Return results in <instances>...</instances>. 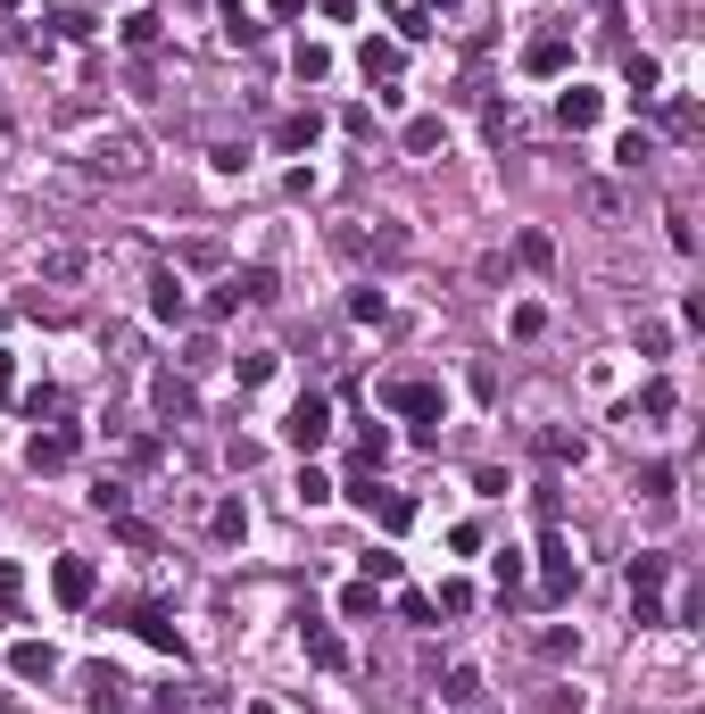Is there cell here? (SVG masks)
<instances>
[{"instance_id":"cell-18","label":"cell","mask_w":705,"mask_h":714,"mask_svg":"<svg viewBox=\"0 0 705 714\" xmlns=\"http://www.w3.org/2000/svg\"><path fill=\"white\" fill-rule=\"evenodd\" d=\"M664 573H672V565L656 557V548H639V557H631V599H656V590H664Z\"/></svg>"},{"instance_id":"cell-39","label":"cell","mask_w":705,"mask_h":714,"mask_svg":"<svg viewBox=\"0 0 705 714\" xmlns=\"http://www.w3.org/2000/svg\"><path fill=\"white\" fill-rule=\"evenodd\" d=\"M490 573H499V590H515V582H523V557H515V548H499V557H490Z\"/></svg>"},{"instance_id":"cell-43","label":"cell","mask_w":705,"mask_h":714,"mask_svg":"<svg viewBox=\"0 0 705 714\" xmlns=\"http://www.w3.org/2000/svg\"><path fill=\"white\" fill-rule=\"evenodd\" d=\"M299 9H307V0H275V18H299Z\"/></svg>"},{"instance_id":"cell-9","label":"cell","mask_w":705,"mask_h":714,"mask_svg":"<svg viewBox=\"0 0 705 714\" xmlns=\"http://www.w3.org/2000/svg\"><path fill=\"white\" fill-rule=\"evenodd\" d=\"M133 632L149 639V648H167V657H183V632H175L167 606H133Z\"/></svg>"},{"instance_id":"cell-7","label":"cell","mask_w":705,"mask_h":714,"mask_svg":"<svg viewBox=\"0 0 705 714\" xmlns=\"http://www.w3.org/2000/svg\"><path fill=\"white\" fill-rule=\"evenodd\" d=\"M92 175H142V142H133V133L92 142Z\"/></svg>"},{"instance_id":"cell-33","label":"cell","mask_w":705,"mask_h":714,"mask_svg":"<svg viewBox=\"0 0 705 714\" xmlns=\"http://www.w3.org/2000/svg\"><path fill=\"white\" fill-rule=\"evenodd\" d=\"M224 34H233V42H258V18H249L242 0H224Z\"/></svg>"},{"instance_id":"cell-3","label":"cell","mask_w":705,"mask_h":714,"mask_svg":"<svg viewBox=\"0 0 705 714\" xmlns=\"http://www.w3.org/2000/svg\"><path fill=\"white\" fill-rule=\"evenodd\" d=\"M75 449H83V440H75L67 424H51V433L25 440V466H34V473H67V466H75Z\"/></svg>"},{"instance_id":"cell-1","label":"cell","mask_w":705,"mask_h":714,"mask_svg":"<svg viewBox=\"0 0 705 714\" xmlns=\"http://www.w3.org/2000/svg\"><path fill=\"white\" fill-rule=\"evenodd\" d=\"M282 440H291L299 457H316L324 440H333V399H316V391H307L291 415H282Z\"/></svg>"},{"instance_id":"cell-37","label":"cell","mask_w":705,"mask_h":714,"mask_svg":"<svg viewBox=\"0 0 705 714\" xmlns=\"http://www.w3.org/2000/svg\"><path fill=\"white\" fill-rule=\"evenodd\" d=\"M523 266H557V242L548 233H523Z\"/></svg>"},{"instance_id":"cell-29","label":"cell","mask_w":705,"mask_h":714,"mask_svg":"<svg viewBox=\"0 0 705 714\" xmlns=\"http://www.w3.org/2000/svg\"><path fill=\"white\" fill-rule=\"evenodd\" d=\"M573 648H581V632H564V623H557V632H539V657H548V665H564Z\"/></svg>"},{"instance_id":"cell-31","label":"cell","mask_w":705,"mask_h":714,"mask_svg":"<svg viewBox=\"0 0 705 714\" xmlns=\"http://www.w3.org/2000/svg\"><path fill=\"white\" fill-rule=\"evenodd\" d=\"M125 51H158V18H149V9H142V18H125Z\"/></svg>"},{"instance_id":"cell-13","label":"cell","mask_w":705,"mask_h":714,"mask_svg":"<svg viewBox=\"0 0 705 714\" xmlns=\"http://www.w3.org/2000/svg\"><path fill=\"white\" fill-rule=\"evenodd\" d=\"M623 83H631V100H639V109H656V100H664V67H656L648 51H639L631 67H623Z\"/></svg>"},{"instance_id":"cell-30","label":"cell","mask_w":705,"mask_h":714,"mask_svg":"<svg viewBox=\"0 0 705 714\" xmlns=\"http://www.w3.org/2000/svg\"><path fill=\"white\" fill-rule=\"evenodd\" d=\"M242 532H249V507H242V499H224V507H216V540H242Z\"/></svg>"},{"instance_id":"cell-14","label":"cell","mask_w":705,"mask_h":714,"mask_svg":"<svg viewBox=\"0 0 705 714\" xmlns=\"http://www.w3.org/2000/svg\"><path fill=\"white\" fill-rule=\"evenodd\" d=\"M357 67H366V76H399V67H407V42H390V34H373L366 51H357Z\"/></svg>"},{"instance_id":"cell-17","label":"cell","mask_w":705,"mask_h":714,"mask_svg":"<svg viewBox=\"0 0 705 714\" xmlns=\"http://www.w3.org/2000/svg\"><path fill=\"white\" fill-rule=\"evenodd\" d=\"M307 665H316V673H340V665H349V648H340L324 623H307Z\"/></svg>"},{"instance_id":"cell-19","label":"cell","mask_w":705,"mask_h":714,"mask_svg":"<svg viewBox=\"0 0 705 714\" xmlns=\"http://www.w3.org/2000/svg\"><path fill=\"white\" fill-rule=\"evenodd\" d=\"M9 665H18L25 681H51V673H58V657L42 648V639H18V648H9Z\"/></svg>"},{"instance_id":"cell-20","label":"cell","mask_w":705,"mask_h":714,"mask_svg":"<svg viewBox=\"0 0 705 714\" xmlns=\"http://www.w3.org/2000/svg\"><path fill=\"white\" fill-rule=\"evenodd\" d=\"M672 408H681V391H672V382H648V391L631 399V415H648V424H664Z\"/></svg>"},{"instance_id":"cell-16","label":"cell","mask_w":705,"mask_h":714,"mask_svg":"<svg viewBox=\"0 0 705 714\" xmlns=\"http://www.w3.org/2000/svg\"><path fill=\"white\" fill-rule=\"evenodd\" d=\"M316 133H324L316 109H307V116H282V125H275V150H316Z\"/></svg>"},{"instance_id":"cell-28","label":"cell","mask_w":705,"mask_h":714,"mask_svg":"<svg viewBox=\"0 0 705 714\" xmlns=\"http://www.w3.org/2000/svg\"><path fill=\"white\" fill-rule=\"evenodd\" d=\"M233 366H242V391H258V382L275 375V349H249V357H233Z\"/></svg>"},{"instance_id":"cell-38","label":"cell","mask_w":705,"mask_h":714,"mask_svg":"<svg viewBox=\"0 0 705 714\" xmlns=\"http://www.w3.org/2000/svg\"><path fill=\"white\" fill-rule=\"evenodd\" d=\"M125 499H133L125 482H100V490H92V507H100V515H125Z\"/></svg>"},{"instance_id":"cell-5","label":"cell","mask_w":705,"mask_h":714,"mask_svg":"<svg viewBox=\"0 0 705 714\" xmlns=\"http://www.w3.org/2000/svg\"><path fill=\"white\" fill-rule=\"evenodd\" d=\"M564 67H573V42L564 34H531L523 42V76H564Z\"/></svg>"},{"instance_id":"cell-12","label":"cell","mask_w":705,"mask_h":714,"mask_svg":"<svg viewBox=\"0 0 705 714\" xmlns=\"http://www.w3.org/2000/svg\"><path fill=\"white\" fill-rule=\"evenodd\" d=\"M92 714H133V681L100 665V673H92Z\"/></svg>"},{"instance_id":"cell-22","label":"cell","mask_w":705,"mask_h":714,"mask_svg":"<svg viewBox=\"0 0 705 714\" xmlns=\"http://www.w3.org/2000/svg\"><path fill=\"white\" fill-rule=\"evenodd\" d=\"M291 67H299V83H324V76H333V51H324V42H299Z\"/></svg>"},{"instance_id":"cell-8","label":"cell","mask_w":705,"mask_h":714,"mask_svg":"<svg viewBox=\"0 0 705 714\" xmlns=\"http://www.w3.org/2000/svg\"><path fill=\"white\" fill-rule=\"evenodd\" d=\"M539 557H548V606H564V599H573V548L548 532V540H539Z\"/></svg>"},{"instance_id":"cell-40","label":"cell","mask_w":705,"mask_h":714,"mask_svg":"<svg viewBox=\"0 0 705 714\" xmlns=\"http://www.w3.org/2000/svg\"><path fill=\"white\" fill-rule=\"evenodd\" d=\"M116 540H125V548H158V532H149V524H133V515H116Z\"/></svg>"},{"instance_id":"cell-27","label":"cell","mask_w":705,"mask_h":714,"mask_svg":"<svg viewBox=\"0 0 705 714\" xmlns=\"http://www.w3.org/2000/svg\"><path fill=\"white\" fill-rule=\"evenodd\" d=\"M432 615H473V582H440V599H432Z\"/></svg>"},{"instance_id":"cell-25","label":"cell","mask_w":705,"mask_h":714,"mask_svg":"<svg viewBox=\"0 0 705 714\" xmlns=\"http://www.w3.org/2000/svg\"><path fill=\"white\" fill-rule=\"evenodd\" d=\"M648 158H656V142H648V133H623V142H614V167H648Z\"/></svg>"},{"instance_id":"cell-10","label":"cell","mask_w":705,"mask_h":714,"mask_svg":"<svg viewBox=\"0 0 705 714\" xmlns=\"http://www.w3.org/2000/svg\"><path fill=\"white\" fill-rule=\"evenodd\" d=\"M597 116H606V100H597V92H581V83H573V92H557V125L564 133H590Z\"/></svg>"},{"instance_id":"cell-41","label":"cell","mask_w":705,"mask_h":714,"mask_svg":"<svg viewBox=\"0 0 705 714\" xmlns=\"http://www.w3.org/2000/svg\"><path fill=\"white\" fill-rule=\"evenodd\" d=\"M639 490H648V499H672V466H639Z\"/></svg>"},{"instance_id":"cell-23","label":"cell","mask_w":705,"mask_h":714,"mask_svg":"<svg viewBox=\"0 0 705 714\" xmlns=\"http://www.w3.org/2000/svg\"><path fill=\"white\" fill-rule=\"evenodd\" d=\"M440 698H448V706H482V673H473V665H457Z\"/></svg>"},{"instance_id":"cell-42","label":"cell","mask_w":705,"mask_h":714,"mask_svg":"<svg viewBox=\"0 0 705 714\" xmlns=\"http://www.w3.org/2000/svg\"><path fill=\"white\" fill-rule=\"evenodd\" d=\"M9 399H18V366H9V357H0V408H9Z\"/></svg>"},{"instance_id":"cell-6","label":"cell","mask_w":705,"mask_h":714,"mask_svg":"<svg viewBox=\"0 0 705 714\" xmlns=\"http://www.w3.org/2000/svg\"><path fill=\"white\" fill-rule=\"evenodd\" d=\"M149 408L167 415V424H191V415H200V399H191L183 375H158V382H149Z\"/></svg>"},{"instance_id":"cell-32","label":"cell","mask_w":705,"mask_h":714,"mask_svg":"<svg viewBox=\"0 0 705 714\" xmlns=\"http://www.w3.org/2000/svg\"><path fill=\"white\" fill-rule=\"evenodd\" d=\"M349 316H357V324H382V316H390V300H382V291H373V282H366V291H357V300H349Z\"/></svg>"},{"instance_id":"cell-36","label":"cell","mask_w":705,"mask_h":714,"mask_svg":"<svg viewBox=\"0 0 705 714\" xmlns=\"http://www.w3.org/2000/svg\"><path fill=\"white\" fill-rule=\"evenodd\" d=\"M407 150H440V116H415V125H407Z\"/></svg>"},{"instance_id":"cell-24","label":"cell","mask_w":705,"mask_h":714,"mask_svg":"<svg viewBox=\"0 0 705 714\" xmlns=\"http://www.w3.org/2000/svg\"><path fill=\"white\" fill-rule=\"evenodd\" d=\"M539 449L557 457V466H581V457H590V440H581V433H539Z\"/></svg>"},{"instance_id":"cell-34","label":"cell","mask_w":705,"mask_h":714,"mask_svg":"<svg viewBox=\"0 0 705 714\" xmlns=\"http://www.w3.org/2000/svg\"><path fill=\"white\" fill-rule=\"evenodd\" d=\"M324 499H333V482H324V473L307 466V473H299V507H324Z\"/></svg>"},{"instance_id":"cell-11","label":"cell","mask_w":705,"mask_h":714,"mask_svg":"<svg viewBox=\"0 0 705 714\" xmlns=\"http://www.w3.org/2000/svg\"><path fill=\"white\" fill-rule=\"evenodd\" d=\"M149 316H158V324H183V316H191V291H183L175 275H158V282H149Z\"/></svg>"},{"instance_id":"cell-4","label":"cell","mask_w":705,"mask_h":714,"mask_svg":"<svg viewBox=\"0 0 705 714\" xmlns=\"http://www.w3.org/2000/svg\"><path fill=\"white\" fill-rule=\"evenodd\" d=\"M51 590H58V606H92V590H100L92 557H58L51 565Z\"/></svg>"},{"instance_id":"cell-44","label":"cell","mask_w":705,"mask_h":714,"mask_svg":"<svg viewBox=\"0 0 705 714\" xmlns=\"http://www.w3.org/2000/svg\"><path fill=\"white\" fill-rule=\"evenodd\" d=\"M432 9H457V0H432Z\"/></svg>"},{"instance_id":"cell-2","label":"cell","mask_w":705,"mask_h":714,"mask_svg":"<svg viewBox=\"0 0 705 714\" xmlns=\"http://www.w3.org/2000/svg\"><path fill=\"white\" fill-rule=\"evenodd\" d=\"M390 408H399V415H407V424H440V415H448V399H440V382H390Z\"/></svg>"},{"instance_id":"cell-21","label":"cell","mask_w":705,"mask_h":714,"mask_svg":"<svg viewBox=\"0 0 705 714\" xmlns=\"http://www.w3.org/2000/svg\"><path fill=\"white\" fill-rule=\"evenodd\" d=\"M373 515H382V532H407V524H415V499H407V490H382V499H373Z\"/></svg>"},{"instance_id":"cell-15","label":"cell","mask_w":705,"mask_h":714,"mask_svg":"<svg viewBox=\"0 0 705 714\" xmlns=\"http://www.w3.org/2000/svg\"><path fill=\"white\" fill-rule=\"evenodd\" d=\"M340 615L349 623H382V582H349L340 590Z\"/></svg>"},{"instance_id":"cell-26","label":"cell","mask_w":705,"mask_h":714,"mask_svg":"<svg viewBox=\"0 0 705 714\" xmlns=\"http://www.w3.org/2000/svg\"><path fill=\"white\" fill-rule=\"evenodd\" d=\"M233 291H242V300H275V266H242Z\"/></svg>"},{"instance_id":"cell-35","label":"cell","mask_w":705,"mask_h":714,"mask_svg":"<svg viewBox=\"0 0 705 714\" xmlns=\"http://www.w3.org/2000/svg\"><path fill=\"white\" fill-rule=\"evenodd\" d=\"M18 599H25V565L0 557V606H18Z\"/></svg>"}]
</instances>
